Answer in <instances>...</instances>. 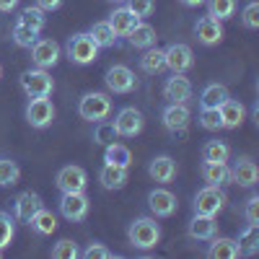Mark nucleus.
<instances>
[{"label": "nucleus", "instance_id": "obj_1", "mask_svg": "<svg viewBox=\"0 0 259 259\" xmlns=\"http://www.w3.org/2000/svg\"><path fill=\"white\" fill-rule=\"evenodd\" d=\"M130 244L135 249H153L161 241V226L153 218H138L130 223Z\"/></svg>", "mask_w": 259, "mask_h": 259}, {"label": "nucleus", "instance_id": "obj_2", "mask_svg": "<svg viewBox=\"0 0 259 259\" xmlns=\"http://www.w3.org/2000/svg\"><path fill=\"white\" fill-rule=\"evenodd\" d=\"M65 52H68V57H70L75 65H91V62H96V57H99V45L94 41V36H91L89 31H80V34H73V36L68 39Z\"/></svg>", "mask_w": 259, "mask_h": 259}, {"label": "nucleus", "instance_id": "obj_3", "mask_svg": "<svg viewBox=\"0 0 259 259\" xmlns=\"http://www.w3.org/2000/svg\"><path fill=\"white\" fill-rule=\"evenodd\" d=\"M78 114L85 119V122H101L112 114V99L101 94V91H94V94H85L80 101H78Z\"/></svg>", "mask_w": 259, "mask_h": 259}, {"label": "nucleus", "instance_id": "obj_4", "mask_svg": "<svg viewBox=\"0 0 259 259\" xmlns=\"http://www.w3.org/2000/svg\"><path fill=\"white\" fill-rule=\"evenodd\" d=\"M21 89L26 91L29 99H41V96H50L52 89H55V80L47 70H26L24 75H21Z\"/></svg>", "mask_w": 259, "mask_h": 259}, {"label": "nucleus", "instance_id": "obj_5", "mask_svg": "<svg viewBox=\"0 0 259 259\" xmlns=\"http://www.w3.org/2000/svg\"><path fill=\"white\" fill-rule=\"evenodd\" d=\"M89 197H85V192H62V197H60V212H62V218L65 221H83L85 215H89Z\"/></svg>", "mask_w": 259, "mask_h": 259}, {"label": "nucleus", "instance_id": "obj_6", "mask_svg": "<svg viewBox=\"0 0 259 259\" xmlns=\"http://www.w3.org/2000/svg\"><path fill=\"white\" fill-rule=\"evenodd\" d=\"M226 207V194L221 192V187H205L194 194V212L197 215H218Z\"/></svg>", "mask_w": 259, "mask_h": 259}, {"label": "nucleus", "instance_id": "obj_7", "mask_svg": "<svg viewBox=\"0 0 259 259\" xmlns=\"http://www.w3.org/2000/svg\"><path fill=\"white\" fill-rule=\"evenodd\" d=\"M112 124H114L119 138H135V135L143 133L145 119H143L140 109H135V106H124V109H119V114H117V119Z\"/></svg>", "mask_w": 259, "mask_h": 259}, {"label": "nucleus", "instance_id": "obj_8", "mask_svg": "<svg viewBox=\"0 0 259 259\" xmlns=\"http://www.w3.org/2000/svg\"><path fill=\"white\" fill-rule=\"evenodd\" d=\"M189 119H192V112L187 109V104H168L161 112V122L171 135H182L189 127Z\"/></svg>", "mask_w": 259, "mask_h": 259}, {"label": "nucleus", "instance_id": "obj_9", "mask_svg": "<svg viewBox=\"0 0 259 259\" xmlns=\"http://www.w3.org/2000/svg\"><path fill=\"white\" fill-rule=\"evenodd\" d=\"M26 119H29V124H31V127H36V130L50 127V124H52V119H55V106H52V101H50L47 96H41V99H31V101H29V106H26Z\"/></svg>", "mask_w": 259, "mask_h": 259}, {"label": "nucleus", "instance_id": "obj_10", "mask_svg": "<svg viewBox=\"0 0 259 259\" xmlns=\"http://www.w3.org/2000/svg\"><path fill=\"white\" fill-rule=\"evenodd\" d=\"M31 60L36 68L47 70V68H55L57 60H60V45L55 39H36L31 45Z\"/></svg>", "mask_w": 259, "mask_h": 259}, {"label": "nucleus", "instance_id": "obj_11", "mask_svg": "<svg viewBox=\"0 0 259 259\" xmlns=\"http://www.w3.org/2000/svg\"><path fill=\"white\" fill-rule=\"evenodd\" d=\"M163 57H166V68L171 73H187L192 68L194 62V55H192V47L189 45H182V41H177V45H168L163 50Z\"/></svg>", "mask_w": 259, "mask_h": 259}, {"label": "nucleus", "instance_id": "obj_12", "mask_svg": "<svg viewBox=\"0 0 259 259\" xmlns=\"http://www.w3.org/2000/svg\"><path fill=\"white\" fill-rule=\"evenodd\" d=\"M106 89L114 91V94H130L138 85L135 80V73L127 68V65H112L109 70H106Z\"/></svg>", "mask_w": 259, "mask_h": 259}, {"label": "nucleus", "instance_id": "obj_13", "mask_svg": "<svg viewBox=\"0 0 259 259\" xmlns=\"http://www.w3.org/2000/svg\"><path fill=\"white\" fill-rule=\"evenodd\" d=\"M163 99H168V104H187L192 99L189 78H184V73H171L163 83Z\"/></svg>", "mask_w": 259, "mask_h": 259}, {"label": "nucleus", "instance_id": "obj_14", "mask_svg": "<svg viewBox=\"0 0 259 259\" xmlns=\"http://www.w3.org/2000/svg\"><path fill=\"white\" fill-rule=\"evenodd\" d=\"M85 184H89V174L80 166H62L57 171L60 192H85Z\"/></svg>", "mask_w": 259, "mask_h": 259}, {"label": "nucleus", "instance_id": "obj_15", "mask_svg": "<svg viewBox=\"0 0 259 259\" xmlns=\"http://www.w3.org/2000/svg\"><path fill=\"white\" fill-rule=\"evenodd\" d=\"M194 36H197V41H202L205 47L218 45V41L223 39V26H221V21L212 18V16H202L197 24H194Z\"/></svg>", "mask_w": 259, "mask_h": 259}, {"label": "nucleus", "instance_id": "obj_16", "mask_svg": "<svg viewBox=\"0 0 259 259\" xmlns=\"http://www.w3.org/2000/svg\"><path fill=\"white\" fill-rule=\"evenodd\" d=\"M148 207L156 218H168L177 212V197L168 189H153L148 194Z\"/></svg>", "mask_w": 259, "mask_h": 259}, {"label": "nucleus", "instance_id": "obj_17", "mask_svg": "<svg viewBox=\"0 0 259 259\" xmlns=\"http://www.w3.org/2000/svg\"><path fill=\"white\" fill-rule=\"evenodd\" d=\"M231 182H236L239 187H254L259 182V168L251 158H239L231 168Z\"/></svg>", "mask_w": 259, "mask_h": 259}, {"label": "nucleus", "instance_id": "obj_18", "mask_svg": "<svg viewBox=\"0 0 259 259\" xmlns=\"http://www.w3.org/2000/svg\"><path fill=\"white\" fill-rule=\"evenodd\" d=\"M218 112H221V122H223V127H228V130L241 127V124H244V119H246V109H244V104H241V101H236V99H231V96L218 106Z\"/></svg>", "mask_w": 259, "mask_h": 259}, {"label": "nucleus", "instance_id": "obj_19", "mask_svg": "<svg viewBox=\"0 0 259 259\" xmlns=\"http://www.w3.org/2000/svg\"><path fill=\"white\" fill-rule=\"evenodd\" d=\"M189 236L197 241H210L215 231H218V223H215V215H197L194 212V218L189 221Z\"/></svg>", "mask_w": 259, "mask_h": 259}, {"label": "nucleus", "instance_id": "obj_20", "mask_svg": "<svg viewBox=\"0 0 259 259\" xmlns=\"http://www.w3.org/2000/svg\"><path fill=\"white\" fill-rule=\"evenodd\" d=\"M39 207H41V197H39V194H36V192H24V194H18L16 202H13V215H16L18 221L29 223L31 215H34Z\"/></svg>", "mask_w": 259, "mask_h": 259}, {"label": "nucleus", "instance_id": "obj_21", "mask_svg": "<svg viewBox=\"0 0 259 259\" xmlns=\"http://www.w3.org/2000/svg\"><path fill=\"white\" fill-rule=\"evenodd\" d=\"M148 174L153 177V182H158V184H168L171 179L177 177V161L168 158V156H158V158L150 161Z\"/></svg>", "mask_w": 259, "mask_h": 259}, {"label": "nucleus", "instance_id": "obj_22", "mask_svg": "<svg viewBox=\"0 0 259 259\" xmlns=\"http://www.w3.org/2000/svg\"><path fill=\"white\" fill-rule=\"evenodd\" d=\"M138 24H140V18H138L133 11H130L127 6H124V8H117V11L112 13V18H109V26L114 29L117 36H127Z\"/></svg>", "mask_w": 259, "mask_h": 259}, {"label": "nucleus", "instance_id": "obj_23", "mask_svg": "<svg viewBox=\"0 0 259 259\" xmlns=\"http://www.w3.org/2000/svg\"><path fill=\"white\" fill-rule=\"evenodd\" d=\"M202 179L210 184V187H223L231 182V168L228 163H210V161H202V168H200Z\"/></svg>", "mask_w": 259, "mask_h": 259}, {"label": "nucleus", "instance_id": "obj_24", "mask_svg": "<svg viewBox=\"0 0 259 259\" xmlns=\"http://www.w3.org/2000/svg\"><path fill=\"white\" fill-rule=\"evenodd\" d=\"M99 182L104 189H122L127 184V168L124 166H112V163H104L99 171Z\"/></svg>", "mask_w": 259, "mask_h": 259}, {"label": "nucleus", "instance_id": "obj_25", "mask_svg": "<svg viewBox=\"0 0 259 259\" xmlns=\"http://www.w3.org/2000/svg\"><path fill=\"white\" fill-rule=\"evenodd\" d=\"M29 226H31V231L39 233V236H52V233L57 231V218H55V212H52V210L39 207V210L31 215Z\"/></svg>", "mask_w": 259, "mask_h": 259}, {"label": "nucleus", "instance_id": "obj_26", "mask_svg": "<svg viewBox=\"0 0 259 259\" xmlns=\"http://www.w3.org/2000/svg\"><path fill=\"white\" fill-rule=\"evenodd\" d=\"M228 99V89L223 83H210L200 96V109H218V106Z\"/></svg>", "mask_w": 259, "mask_h": 259}, {"label": "nucleus", "instance_id": "obj_27", "mask_svg": "<svg viewBox=\"0 0 259 259\" xmlns=\"http://www.w3.org/2000/svg\"><path fill=\"white\" fill-rule=\"evenodd\" d=\"M236 246H239V256H254L256 249H259V226L246 223V228L239 233Z\"/></svg>", "mask_w": 259, "mask_h": 259}, {"label": "nucleus", "instance_id": "obj_28", "mask_svg": "<svg viewBox=\"0 0 259 259\" xmlns=\"http://www.w3.org/2000/svg\"><path fill=\"white\" fill-rule=\"evenodd\" d=\"M127 39H130V45H133L135 50H148V47H153L156 45V29L150 26V24H138L133 31L127 34Z\"/></svg>", "mask_w": 259, "mask_h": 259}, {"label": "nucleus", "instance_id": "obj_29", "mask_svg": "<svg viewBox=\"0 0 259 259\" xmlns=\"http://www.w3.org/2000/svg\"><path fill=\"white\" fill-rule=\"evenodd\" d=\"M210 249H207V256L210 259H236L239 256V246H236L233 239H210Z\"/></svg>", "mask_w": 259, "mask_h": 259}, {"label": "nucleus", "instance_id": "obj_30", "mask_svg": "<svg viewBox=\"0 0 259 259\" xmlns=\"http://www.w3.org/2000/svg\"><path fill=\"white\" fill-rule=\"evenodd\" d=\"M231 158V148L223 143V140H207L202 145V161H210V163H226Z\"/></svg>", "mask_w": 259, "mask_h": 259}, {"label": "nucleus", "instance_id": "obj_31", "mask_svg": "<svg viewBox=\"0 0 259 259\" xmlns=\"http://www.w3.org/2000/svg\"><path fill=\"white\" fill-rule=\"evenodd\" d=\"M104 163L130 168V163H133V153H130V148L122 145V143H109L106 145V153H104Z\"/></svg>", "mask_w": 259, "mask_h": 259}, {"label": "nucleus", "instance_id": "obj_32", "mask_svg": "<svg viewBox=\"0 0 259 259\" xmlns=\"http://www.w3.org/2000/svg\"><path fill=\"white\" fill-rule=\"evenodd\" d=\"M89 34L94 36V41L99 45V50H109V47H114V41H117V34H114V29L109 26V21H99V24H94Z\"/></svg>", "mask_w": 259, "mask_h": 259}, {"label": "nucleus", "instance_id": "obj_33", "mask_svg": "<svg viewBox=\"0 0 259 259\" xmlns=\"http://www.w3.org/2000/svg\"><path fill=\"white\" fill-rule=\"evenodd\" d=\"M140 68L143 73H150L156 75L166 68V57H163V50H156V47H148V52L140 57Z\"/></svg>", "mask_w": 259, "mask_h": 259}, {"label": "nucleus", "instance_id": "obj_34", "mask_svg": "<svg viewBox=\"0 0 259 259\" xmlns=\"http://www.w3.org/2000/svg\"><path fill=\"white\" fill-rule=\"evenodd\" d=\"M18 24L39 34L41 29H45V24H47V18H45V11H41V8H36V6H34V8H26L24 13L18 16Z\"/></svg>", "mask_w": 259, "mask_h": 259}, {"label": "nucleus", "instance_id": "obj_35", "mask_svg": "<svg viewBox=\"0 0 259 259\" xmlns=\"http://www.w3.org/2000/svg\"><path fill=\"white\" fill-rule=\"evenodd\" d=\"M205 3H207V16L218 21H226L236 13V0H205Z\"/></svg>", "mask_w": 259, "mask_h": 259}, {"label": "nucleus", "instance_id": "obj_36", "mask_svg": "<svg viewBox=\"0 0 259 259\" xmlns=\"http://www.w3.org/2000/svg\"><path fill=\"white\" fill-rule=\"evenodd\" d=\"M21 179V168L11 158H0V187H13Z\"/></svg>", "mask_w": 259, "mask_h": 259}, {"label": "nucleus", "instance_id": "obj_37", "mask_svg": "<svg viewBox=\"0 0 259 259\" xmlns=\"http://www.w3.org/2000/svg\"><path fill=\"white\" fill-rule=\"evenodd\" d=\"M16 236V226L8 212H0V249H6Z\"/></svg>", "mask_w": 259, "mask_h": 259}, {"label": "nucleus", "instance_id": "obj_38", "mask_svg": "<svg viewBox=\"0 0 259 259\" xmlns=\"http://www.w3.org/2000/svg\"><path fill=\"white\" fill-rule=\"evenodd\" d=\"M80 251H78V244L75 241H70V239H62V241H57L55 246H52V256L55 259H75Z\"/></svg>", "mask_w": 259, "mask_h": 259}, {"label": "nucleus", "instance_id": "obj_39", "mask_svg": "<svg viewBox=\"0 0 259 259\" xmlns=\"http://www.w3.org/2000/svg\"><path fill=\"white\" fill-rule=\"evenodd\" d=\"M39 39V34L36 31H31V29H26V26H21V24H16L13 26V41L18 47H26V50H31V45Z\"/></svg>", "mask_w": 259, "mask_h": 259}, {"label": "nucleus", "instance_id": "obj_40", "mask_svg": "<svg viewBox=\"0 0 259 259\" xmlns=\"http://www.w3.org/2000/svg\"><path fill=\"white\" fill-rule=\"evenodd\" d=\"M200 124L210 133L215 130H223V122H221V112L218 109H200Z\"/></svg>", "mask_w": 259, "mask_h": 259}, {"label": "nucleus", "instance_id": "obj_41", "mask_svg": "<svg viewBox=\"0 0 259 259\" xmlns=\"http://www.w3.org/2000/svg\"><path fill=\"white\" fill-rule=\"evenodd\" d=\"M114 138H117L114 124H106L104 119H101V122H96V133H94V140H96V143L109 145V143H114Z\"/></svg>", "mask_w": 259, "mask_h": 259}, {"label": "nucleus", "instance_id": "obj_42", "mask_svg": "<svg viewBox=\"0 0 259 259\" xmlns=\"http://www.w3.org/2000/svg\"><path fill=\"white\" fill-rule=\"evenodd\" d=\"M241 21H244V26L246 29H259V3H246V8H244V13H241Z\"/></svg>", "mask_w": 259, "mask_h": 259}, {"label": "nucleus", "instance_id": "obj_43", "mask_svg": "<svg viewBox=\"0 0 259 259\" xmlns=\"http://www.w3.org/2000/svg\"><path fill=\"white\" fill-rule=\"evenodd\" d=\"M127 8L133 11L138 18H145V16L153 13V8H156V0H127Z\"/></svg>", "mask_w": 259, "mask_h": 259}, {"label": "nucleus", "instance_id": "obj_44", "mask_svg": "<svg viewBox=\"0 0 259 259\" xmlns=\"http://www.w3.org/2000/svg\"><path fill=\"white\" fill-rule=\"evenodd\" d=\"M244 218L246 223L251 226H259V194H251L246 200V207H244Z\"/></svg>", "mask_w": 259, "mask_h": 259}, {"label": "nucleus", "instance_id": "obj_45", "mask_svg": "<svg viewBox=\"0 0 259 259\" xmlns=\"http://www.w3.org/2000/svg\"><path fill=\"white\" fill-rule=\"evenodd\" d=\"M83 256H85V259H112L114 254L106 249V246H101V244H91L89 249L83 251Z\"/></svg>", "mask_w": 259, "mask_h": 259}, {"label": "nucleus", "instance_id": "obj_46", "mask_svg": "<svg viewBox=\"0 0 259 259\" xmlns=\"http://www.w3.org/2000/svg\"><path fill=\"white\" fill-rule=\"evenodd\" d=\"M62 6V0H36V8H41V11H57Z\"/></svg>", "mask_w": 259, "mask_h": 259}, {"label": "nucleus", "instance_id": "obj_47", "mask_svg": "<svg viewBox=\"0 0 259 259\" xmlns=\"http://www.w3.org/2000/svg\"><path fill=\"white\" fill-rule=\"evenodd\" d=\"M16 6H18V0H0V11H3V13L13 11Z\"/></svg>", "mask_w": 259, "mask_h": 259}, {"label": "nucleus", "instance_id": "obj_48", "mask_svg": "<svg viewBox=\"0 0 259 259\" xmlns=\"http://www.w3.org/2000/svg\"><path fill=\"white\" fill-rule=\"evenodd\" d=\"M182 6H187V8H197V6H202L205 0H179Z\"/></svg>", "mask_w": 259, "mask_h": 259}, {"label": "nucleus", "instance_id": "obj_49", "mask_svg": "<svg viewBox=\"0 0 259 259\" xmlns=\"http://www.w3.org/2000/svg\"><path fill=\"white\" fill-rule=\"evenodd\" d=\"M0 78H3V65H0Z\"/></svg>", "mask_w": 259, "mask_h": 259}, {"label": "nucleus", "instance_id": "obj_50", "mask_svg": "<svg viewBox=\"0 0 259 259\" xmlns=\"http://www.w3.org/2000/svg\"><path fill=\"white\" fill-rule=\"evenodd\" d=\"M0 256H3V249H0Z\"/></svg>", "mask_w": 259, "mask_h": 259}, {"label": "nucleus", "instance_id": "obj_51", "mask_svg": "<svg viewBox=\"0 0 259 259\" xmlns=\"http://www.w3.org/2000/svg\"><path fill=\"white\" fill-rule=\"evenodd\" d=\"M114 3H117V0H114Z\"/></svg>", "mask_w": 259, "mask_h": 259}]
</instances>
